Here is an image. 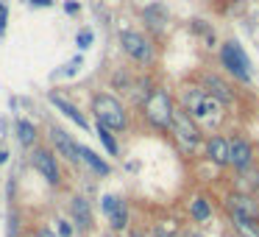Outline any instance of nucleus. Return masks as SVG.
<instances>
[{
	"label": "nucleus",
	"mask_w": 259,
	"mask_h": 237,
	"mask_svg": "<svg viewBox=\"0 0 259 237\" xmlns=\"http://www.w3.org/2000/svg\"><path fill=\"white\" fill-rule=\"evenodd\" d=\"M181 103L190 112V117L195 123H206V126H218L223 117V103L218 98H212L203 87H184L181 90Z\"/></svg>",
	"instance_id": "obj_1"
},
{
	"label": "nucleus",
	"mask_w": 259,
	"mask_h": 237,
	"mask_svg": "<svg viewBox=\"0 0 259 237\" xmlns=\"http://www.w3.org/2000/svg\"><path fill=\"white\" fill-rule=\"evenodd\" d=\"M92 114L101 126H106L109 131H125L128 129V114H125L123 103L109 92H98L92 98Z\"/></svg>",
	"instance_id": "obj_2"
},
{
	"label": "nucleus",
	"mask_w": 259,
	"mask_h": 237,
	"mask_svg": "<svg viewBox=\"0 0 259 237\" xmlns=\"http://www.w3.org/2000/svg\"><path fill=\"white\" fill-rule=\"evenodd\" d=\"M142 112H145V120L153 129L167 131L170 123H173V112H176L170 92L167 90H151L145 98V103H142Z\"/></svg>",
	"instance_id": "obj_3"
},
{
	"label": "nucleus",
	"mask_w": 259,
	"mask_h": 237,
	"mask_svg": "<svg viewBox=\"0 0 259 237\" xmlns=\"http://www.w3.org/2000/svg\"><path fill=\"white\" fill-rule=\"evenodd\" d=\"M220 64H223V67L229 70L237 81H242V84H248V81L253 78L251 59H248V53L242 51V45L237 40L223 42V48H220Z\"/></svg>",
	"instance_id": "obj_4"
},
{
	"label": "nucleus",
	"mask_w": 259,
	"mask_h": 237,
	"mask_svg": "<svg viewBox=\"0 0 259 237\" xmlns=\"http://www.w3.org/2000/svg\"><path fill=\"white\" fill-rule=\"evenodd\" d=\"M170 131H173V137L187 148V151H195V148L201 145V140H203V134H201V129H198V123L190 117V112H187L184 106L173 112V123H170Z\"/></svg>",
	"instance_id": "obj_5"
},
{
	"label": "nucleus",
	"mask_w": 259,
	"mask_h": 237,
	"mask_svg": "<svg viewBox=\"0 0 259 237\" xmlns=\"http://www.w3.org/2000/svg\"><path fill=\"white\" fill-rule=\"evenodd\" d=\"M120 45H123L125 56L134 59L137 64H151L153 62V45L145 34H140V31H120Z\"/></svg>",
	"instance_id": "obj_6"
},
{
	"label": "nucleus",
	"mask_w": 259,
	"mask_h": 237,
	"mask_svg": "<svg viewBox=\"0 0 259 237\" xmlns=\"http://www.w3.org/2000/svg\"><path fill=\"white\" fill-rule=\"evenodd\" d=\"M31 165L39 170V176L51 187L62 184V170H59V162H56V156H53V151H48V148H36V151L31 153Z\"/></svg>",
	"instance_id": "obj_7"
},
{
	"label": "nucleus",
	"mask_w": 259,
	"mask_h": 237,
	"mask_svg": "<svg viewBox=\"0 0 259 237\" xmlns=\"http://www.w3.org/2000/svg\"><path fill=\"white\" fill-rule=\"evenodd\" d=\"M226 209H229L231 218H242V220H253L259 223V204L251 195H242V192H231L226 198Z\"/></svg>",
	"instance_id": "obj_8"
},
{
	"label": "nucleus",
	"mask_w": 259,
	"mask_h": 237,
	"mask_svg": "<svg viewBox=\"0 0 259 237\" xmlns=\"http://www.w3.org/2000/svg\"><path fill=\"white\" fill-rule=\"evenodd\" d=\"M229 165L234 170H248L253 165V145L242 137H231L229 140Z\"/></svg>",
	"instance_id": "obj_9"
},
{
	"label": "nucleus",
	"mask_w": 259,
	"mask_h": 237,
	"mask_svg": "<svg viewBox=\"0 0 259 237\" xmlns=\"http://www.w3.org/2000/svg\"><path fill=\"white\" fill-rule=\"evenodd\" d=\"M101 207H103V212H106V218H109L114 231H123L128 226V207H125V201H120L117 195H103Z\"/></svg>",
	"instance_id": "obj_10"
},
{
	"label": "nucleus",
	"mask_w": 259,
	"mask_h": 237,
	"mask_svg": "<svg viewBox=\"0 0 259 237\" xmlns=\"http://www.w3.org/2000/svg\"><path fill=\"white\" fill-rule=\"evenodd\" d=\"M201 87H203V90H206L212 98H218L223 106H229V103L234 101V92H231V87L226 84L220 75H214V73H203V75H201Z\"/></svg>",
	"instance_id": "obj_11"
},
{
	"label": "nucleus",
	"mask_w": 259,
	"mask_h": 237,
	"mask_svg": "<svg viewBox=\"0 0 259 237\" xmlns=\"http://www.w3.org/2000/svg\"><path fill=\"white\" fill-rule=\"evenodd\" d=\"M48 101H51L53 106H56L59 112L64 114V117H70V120H73V123L78 126V129H84V131L90 129V120L84 117V112H81V109L75 106V103H70L67 98H62V95H59V92H51V95H48Z\"/></svg>",
	"instance_id": "obj_12"
},
{
	"label": "nucleus",
	"mask_w": 259,
	"mask_h": 237,
	"mask_svg": "<svg viewBox=\"0 0 259 237\" xmlns=\"http://www.w3.org/2000/svg\"><path fill=\"white\" fill-rule=\"evenodd\" d=\"M51 140H53V145L59 148V153H62V156H67L70 162H81V156H78V148L81 145L64 129H51Z\"/></svg>",
	"instance_id": "obj_13"
},
{
	"label": "nucleus",
	"mask_w": 259,
	"mask_h": 237,
	"mask_svg": "<svg viewBox=\"0 0 259 237\" xmlns=\"http://www.w3.org/2000/svg\"><path fill=\"white\" fill-rule=\"evenodd\" d=\"M70 215H73V223L78 226L81 231H87L92 226V209H90V201L84 195H75L70 201Z\"/></svg>",
	"instance_id": "obj_14"
},
{
	"label": "nucleus",
	"mask_w": 259,
	"mask_h": 237,
	"mask_svg": "<svg viewBox=\"0 0 259 237\" xmlns=\"http://www.w3.org/2000/svg\"><path fill=\"white\" fill-rule=\"evenodd\" d=\"M206 156L212 159L214 165L226 168V165H229V140L220 137V134L209 137V140H206Z\"/></svg>",
	"instance_id": "obj_15"
},
{
	"label": "nucleus",
	"mask_w": 259,
	"mask_h": 237,
	"mask_svg": "<svg viewBox=\"0 0 259 237\" xmlns=\"http://www.w3.org/2000/svg\"><path fill=\"white\" fill-rule=\"evenodd\" d=\"M78 156H81V162H84V165H87V168H90L95 176H109V173H112L109 162H106V159H101V156H98V153L92 151V148L81 145V148H78Z\"/></svg>",
	"instance_id": "obj_16"
},
{
	"label": "nucleus",
	"mask_w": 259,
	"mask_h": 237,
	"mask_svg": "<svg viewBox=\"0 0 259 237\" xmlns=\"http://www.w3.org/2000/svg\"><path fill=\"white\" fill-rule=\"evenodd\" d=\"M14 131H17V140H20V145H23V148H31L36 142V126L31 123V120L20 117L17 123H14Z\"/></svg>",
	"instance_id": "obj_17"
},
{
	"label": "nucleus",
	"mask_w": 259,
	"mask_h": 237,
	"mask_svg": "<svg viewBox=\"0 0 259 237\" xmlns=\"http://www.w3.org/2000/svg\"><path fill=\"white\" fill-rule=\"evenodd\" d=\"M190 218L195 220V223H203V220H209L212 218V204L206 201V198H192L190 201Z\"/></svg>",
	"instance_id": "obj_18"
},
{
	"label": "nucleus",
	"mask_w": 259,
	"mask_h": 237,
	"mask_svg": "<svg viewBox=\"0 0 259 237\" xmlns=\"http://www.w3.org/2000/svg\"><path fill=\"white\" fill-rule=\"evenodd\" d=\"M142 17H145V23L151 25V28H162V25L167 23V9L153 3V6H148L145 12H142Z\"/></svg>",
	"instance_id": "obj_19"
},
{
	"label": "nucleus",
	"mask_w": 259,
	"mask_h": 237,
	"mask_svg": "<svg viewBox=\"0 0 259 237\" xmlns=\"http://www.w3.org/2000/svg\"><path fill=\"white\" fill-rule=\"evenodd\" d=\"M231 223H234V229H237V234H240V237H259V223H253V220L231 218Z\"/></svg>",
	"instance_id": "obj_20"
},
{
	"label": "nucleus",
	"mask_w": 259,
	"mask_h": 237,
	"mask_svg": "<svg viewBox=\"0 0 259 237\" xmlns=\"http://www.w3.org/2000/svg\"><path fill=\"white\" fill-rule=\"evenodd\" d=\"M98 140L103 142V148H106L112 156H117V140H114V134L106 129V126H101V123H98Z\"/></svg>",
	"instance_id": "obj_21"
},
{
	"label": "nucleus",
	"mask_w": 259,
	"mask_h": 237,
	"mask_svg": "<svg viewBox=\"0 0 259 237\" xmlns=\"http://www.w3.org/2000/svg\"><path fill=\"white\" fill-rule=\"evenodd\" d=\"M92 40H95V34H92V28H81L78 34H75V45H78L81 51H87V48L92 45Z\"/></svg>",
	"instance_id": "obj_22"
},
{
	"label": "nucleus",
	"mask_w": 259,
	"mask_h": 237,
	"mask_svg": "<svg viewBox=\"0 0 259 237\" xmlns=\"http://www.w3.org/2000/svg\"><path fill=\"white\" fill-rule=\"evenodd\" d=\"M56 223H59V237H73V234H75V226H73V220H67V218H59Z\"/></svg>",
	"instance_id": "obj_23"
},
{
	"label": "nucleus",
	"mask_w": 259,
	"mask_h": 237,
	"mask_svg": "<svg viewBox=\"0 0 259 237\" xmlns=\"http://www.w3.org/2000/svg\"><path fill=\"white\" fill-rule=\"evenodd\" d=\"M6 23H9V6L0 3V36L6 34Z\"/></svg>",
	"instance_id": "obj_24"
},
{
	"label": "nucleus",
	"mask_w": 259,
	"mask_h": 237,
	"mask_svg": "<svg viewBox=\"0 0 259 237\" xmlns=\"http://www.w3.org/2000/svg\"><path fill=\"white\" fill-rule=\"evenodd\" d=\"M153 237H179V234H176V226H159L153 231Z\"/></svg>",
	"instance_id": "obj_25"
},
{
	"label": "nucleus",
	"mask_w": 259,
	"mask_h": 237,
	"mask_svg": "<svg viewBox=\"0 0 259 237\" xmlns=\"http://www.w3.org/2000/svg\"><path fill=\"white\" fill-rule=\"evenodd\" d=\"M36 237H59V234H56L53 229H48V226H42V229L36 231Z\"/></svg>",
	"instance_id": "obj_26"
},
{
	"label": "nucleus",
	"mask_w": 259,
	"mask_h": 237,
	"mask_svg": "<svg viewBox=\"0 0 259 237\" xmlns=\"http://www.w3.org/2000/svg\"><path fill=\"white\" fill-rule=\"evenodd\" d=\"M78 3H64V12H67V14H78Z\"/></svg>",
	"instance_id": "obj_27"
},
{
	"label": "nucleus",
	"mask_w": 259,
	"mask_h": 237,
	"mask_svg": "<svg viewBox=\"0 0 259 237\" xmlns=\"http://www.w3.org/2000/svg\"><path fill=\"white\" fill-rule=\"evenodd\" d=\"M31 6H36V9H42V6H53V0H31Z\"/></svg>",
	"instance_id": "obj_28"
},
{
	"label": "nucleus",
	"mask_w": 259,
	"mask_h": 237,
	"mask_svg": "<svg viewBox=\"0 0 259 237\" xmlns=\"http://www.w3.org/2000/svg\"><path fill=\"white\" fill-rule=\"evenodd\" d=\"M9 162V151L6 148H0V165H6Z\"/></svg>",
	"instance_id": "obj_29"
},
{
	"label": "nucleus",
	"mask_w": 259,
	"mask_h": 237,
	"mask_svg": "<svg viewBox=\"0 0 259 237\" xmlns=\"http://www.w3.org/2000/svg\"><path fill=\"white\" fill-rule=\"evenodd\" d=\"M253 184H256V190H259V168H256V179H253Z\"/></svg>",
	"instance_id": "obj_30"
},
{
	"label": "nucleus",
	"mask_w": 259,
	"mask_h": 237,
	"mask_svg": "<svg viewBox=\"0 0 259 237\" xmlns=\"http://www.w3.org/2000/svg\"><path fill=\"white\" fill-rule=\"evenodd\" d=\"M20 237H36V234H20Z\"/></svg>",
	"instance_id": "obj_31"
},
{
	"label": "nucleus",
	"mask_w": 259,
	"mask_h": 237,
	"mask_svg": "<svg viewBox=\"0 0 259 237\" xmlns=\"http://www.w3.org/2000/svg\"><path fill=\"white\" fill-rule=\"evenodd\" d=\"M103 237H114V234H103Z\"/></svg>",
	"instance_id": "obj_32"
},
{
	"label": "nucleus",
	"mask_w": 259,
	"mask_h": 237,
	"mask_svg": "<svg viewBox=\"0 0 259 237\" xmlns=\"http://www.w3.org/2000/svg\"><path fill=\"white\" fill-rule=\"evenodd\" d=\"M229 237H231V234H229ZM234 237H240V234H234Z\"/></svg>",
	"instance_id": "obj_33"
}]
</instances>
